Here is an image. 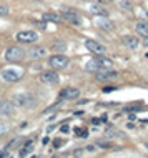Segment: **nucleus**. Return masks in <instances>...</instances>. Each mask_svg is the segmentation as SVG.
<instances>
[{
  "label": "nucleus",
  "instance_id": "4be33fe9",
  "mask_svg": "<svg viewBox=\"0 0 148 158\" xmlns=\"http://www.w3.org/2000/svg\"><path fill=\"white\" fill-rule=\"evenodd\" d=\"M75 133H77V136H82V138H87L88 136L87 130H82V128H75Z\"/></svg>",
  "mask_w": 148,
  "mask_h": 158
},
{
  "label": "nucleus",
  "instance_id": "39448f33",
  "mask_svg": "<svg viewBox=\"0 0 148 158\" xmlns=\"http://www.w3.org/2000/svg\"><path fill=\"white\" fill-rule=\"evenodd\" d=\"M85 47H87L92 53H97V57L106 55V47L102 45V43H98V42H95V40H85Z\"/></svg>",
  "mask_w": 148,
  "mask_h": 158
},
{
  "label": "nucleus",
  "instance_id": "aec40b11",
  "mask_svg": "<svg viewBox=\"0 0 148 158\" xmlns=\"http://www.w3.org/2000/svg\"><path fill=\"white\" fill-rule=\"evenodd\" d=\"M43 18L45 20H52V22H58L60 17L57 14H52V12H47V14H43Z\"/></svg>",
  "mask_w": 148,
  "mask_h": 158
},
{
  "label": "nucleus",
  "instance_id": "a878e982",
  "mask_svg": "<svg viewBox=\"0 0 148 158\" xmlns=\"http://www.w3.org/2000/svg\"><path fill=\"white\" fill-rule=\"evenodd\" d=\"M62 143H63V141H62V140H53V147H55V148H58Z\"/></svg>",
  "mask_w": 148,
  "mask_h": 158
},
{
  "label": "nucleus",
  "instance_id": "a211bd4d",
  "mask_svg": "<svg viewBox=\"0 0 148 158\" xmlns=\"http://www.w3.org/2000/svg\"><path fill=\"white\" fill-rule=\"evenodd\" d=\"M28 53H30L32 58H42V57L45 55V48H42V47H37V48H34V50H30Z\"/></svg>",
  "mask_w": 148,
  "mask_h": 158
},
{
  "label": "nucleus",
  "instance_id": "4468645a",
  "mask_svg": "<svg viewBox=\"0 0 148 158\" xmlns=\"http://www.w3.org/2000/svg\"><path fill=\"white\" fill-rule=\"evenodd\" d=\"M85 70H87V72H98V70H102V68H100L98 60L97 58H92V60H88V62L85 63Z\"/></svg>",
  "mask_w": 148,
  "mask_h": 158
},
{
  "label": "nucleus",
  "instance_id": "1a4fd4ad",
  "mask_svg": "<svg viewBox=\"0 0 148 158\" xmlns=\"http://www.w3.org/2000/svg\"><path fill=\"white\" fill-rule=\"evenodd\" d=\"M40 80H42L43 83H48V85H53L58 82V73L57 72H42V75H40Z\"/></svg>",
  "mask_w": 148,
  "mask_h": 158
},
{
  "label": "nucleus",
  "instance_id": "f3484780",
  "mask_svg": "<svg viewBox=\"0 0 148 158\" xmlns=\"http://www.w3.org/2000/svg\"><path fill=\"white\" fill-rule=\"evenodd\" d=\"M97 60H98V63H100V68H105V70H108L110 67H112V60H108L106 57H97Z\"/></svg>",
  "mask_w": 148,
  "mask_h": 158
},
{
  "label": "nucleus",
  "instance_id": "5701e85b",
  "mask_svg": "<svg viewBox=\"0 0 148 158\" xmlns=\"http://www.w3.org/2000/svg\"><path fill=\"white\" fill-rule=\"evenodd\" d=\"M7 130H9V127H7V125L3 123V121H0V136H2V135H5Z\"/></svg>",
  "mask_w": 148,
  "mask_h": 158
},
{
  "label": "nucleus",
  "instance_id": "6e6552de",
  "mask_svg": "<svg viewBox=\"0 0 148 158\" xmlns=\"http://www.w3.org/2000/svg\"><path fill=\"white\" fill-rule=\"evenodd\" d=\"M95 25L102 28V30H108V32L115 28V23L108 17H95Z\"/></svg>",
  "mask_w": 148,
  "mask_h": 158
},
{
  "label": "nucleus",
  "instance_id": "423d86ee",
  "mask_svg": "<svg viewBox=\"0 0 148 158\" xmlns=\"http://www.w3.org/2000/svg\"><path fill=\"white\" fill-rule=\"evenodd\" d=\"M2 78L5 82H17L22 78V72L15 70V68H5V70H2Z\"/></svg>",
  "mask_w": 148,
  "mask_h": 158
},
{
  "label": "nucleus",
  "instance_id": "9d476101",
  "mask_svg": "<svg viewBox=\"0 0 148 158\" xmlns=\"http://www.w3.org/2000/svg\"><path fill=\"white\" fill-rule=\"evenodd\" d=\"M60 97L65 100H77L80 97V90L78 88H63L60 92Z\"/></svg>",
  "mask_w": 148,
  "mask_h": 158
},
{
  "label": "nucleus",
  "instance_id": "7c9ffc66",
  "mask_svg": "<svg viewBox=\"0 0 148 158\" xmlns=\"http://www.w3.org/2000/svg\"><path fill=\"white\" fill-rule=\"evenodd\" d=\"M146 7H148V2H146Z\"/></svg>",
  "mask_w": 148,
  "mask_h": 158
},
{
  "label": "nucleus",
  "instance_id": "f03ea898",
  "mask_svg": "<svg viewBox=\"0 0 148 158\" xmlns=\"http://www.w3.org/2000/svg\"><path fill=\"white\" fill-rule=\"evenodd\" d=\"M25 58V52L22 50L20 47H9L5 52V60L7 62H12V63H17V62H22Z\"/></svg>",
  "mask_w": 148,
  "mask_h": 158
},
{
  "label": "nucleus",
  "instance_id": "c756f323",
  "mask_svg": "<svg viewBox=\"0 0 148 158\" xmlns=\"http://www.w3.org/2000/svg\"><path fill=\"white\" fill-rule=\"evenodd\" d=\"M145 147H146V150H148V143H145Z\"/></svg>",
  "mask_w": 148,
  "mask_h": 158
},
{
  "label": "nucleus",
  "instance_id": "ddd939ff",
  "mask_svg": "<svg viewBox=\"0 0 148 158\" xmlns=\"http://www.w3.org/2000/svg\"><path fill=\"white\" fill-rule=\"evenodd\" d=\"M135 32H137L138 35H142L143 38H146L148 37V23L137 22V23H135Z\"/></svg>",
  "mask_w": 148,
  "mask_h": 158
},
{
  "label": "nucleus",
  "instance_id": "2eb2a0df",
  "mask_svg": "<svg viewBox=\"0 0 148 158\" xmlns=\"http://www.w3.org/2000/svg\"><path fill=\"white\" fill-rule=\"evenodd\" d=\"M88 9H90V12H92L93 15H97V17H106V10L103 9V7L97 5V3H93V5H90Z\"/></svg>",
  "mask_w": 148,
  "mask_h": 158
},
{
  "label": "nucleus",
  "instance_id": "9b49d317",
  "mask_svg": "<svg viewBox=\"0 0 148 158\" xmlns=\"http://www.w3.org/2000/svg\"><path fill=\"white\" fill-rule=\"evenodd\" d=\"M122 42H123V45L128 47L130 50H137V48L140 47V40H138L137 37H131V35H126V37H123Z\"/></svg>",
  "mask_w": 148,
  "mask_h": 158
},
{
  "label": "nucleus",
  "instance_id": "0eeeda50",
  "mask_svg": "<svg viewBox=\"0 0 148 158\" xmlns=\"http://www.w3.org/2000/svg\"><path fill=\"white\" fill-rule=\"evenodd\" d=\"M15 112V103L10 100H2L0 102V115L2 117H10Z\"/></svg>",
  "mask_w": 148,
  "mask_h": 158
},
{
  "label": "nucleus",
  "instance_id": "cd10ccee",
  "mask_svg": "<svg viewBox=\"0 0 148 158\" xmlns=\"http://www.w3.org/2000/svg\"><path fill=\"white\" fill-rule=\"evenodd\" d=\"M82 153H83V152H82V150H77V152H73V155H75V156H80Z\"/></svg>",
  "mask_w": 148,
  "mask_h": 158
},
{
  "label": "nucleus",
  "instance_id": "b1692460",
  "mask_svg": "<svg viewBox=\"0 0 148 158\" xmlns=\"http://www.w3.org/2000/svg\"><path fill=\"white\" fill-rule=\"evenodd\" d=\"M9 14V9L5 5H0V15H7Z\"/></svg>",
  "mask_w": 148,
  "mask_h": 158
},
{
  "label": "nucleus",
  "instance_id": "dca6fc26",
  "mask_svg": "<svg viewBox=\"0 0 148 158\" xmlns=\"http://www.w3.org/2000/svg\"><path fill=\"white\" fill-rule=\"evenodd\" d=\"M117 77V72H112L108 68V70H105V72H98L97 73V78L98 80H108V78H115Z\"/></svg>",
  "mask_w": 148,
  "mask_h": 158
},
{
  "label": "nucleus",
  "instance_id": "20e7f679",
  "mask_svg": "<svg viewBox=\"0 0 148 158\" xmlns=\"http://www.w3.org/2000/svg\"><path fill=\"white\" fill-rule=\"evenodd\" d=\"M17 40L20 43H35L38 40V35L34 30H22L17 34Z\"/></svg>",
  "mask_w": 148,
  "mask_h": 158
},
{
  "label": "nucleus",
  "instance_id": "6ab92c4d",
  "mask_svg": "<svg viewBox=\"0 0 148 158\" xmlns=\"http://www.w3.org/2000/svg\"><path fill=\"white\" fill-rule=\"evenodd\" d=\"M32 150H34V147H32V141H27V143H25V148L20 152V158H25L28 153H32Z\"/></svg>",
  "mask_w": 148,
  "mask_h": 158
},
{
  "label": "nucleus",
  "instance_id": "393cba45",
  "mask_svg": "<svg viewBox=\"0 0 148 158\" xmlns=\"http://www.w3.org/2000/svg\"><path fill=\"white\" fill-rule=\"evenodd\" d=\"M7 153H9V148H2L0 150V158H7Z\"/></svg>",
  "mask_w": 148,
  "mask_h": 158
},
{
  "label": "nucleus",
  "instance_id": "f8f14e48",
  "mask_svg": "<svg viewBox=\"0 0 148 158\" xmlns=\"http://www.w3.org/2000/svg\"><path fill=\"white\" fill-rule=\"evenodd\" d=\"M62 18H63L65 22H68V23H73V25H78V23H82V18L75 14V12H65V14L62 15Z\"/></svg>",
  "mask_w": 148,
  "mask_h": 158
},
{
  "label": "nucleus",
  "instance_id": "412c9836",
  "mask_svg": "<svg viewBox=\"0 0 148 158\" xmlns=\"http://www.w3.org/2000/svg\"><path fill=\"white\" fill-rule=\"evenodd\" d=\"M53 50L55 52H62V50H65V43L63 42H57V43H53Z\"/></svg>",
  "mask_w": 148,
  "mask_h": 158
},
{
  "label": "nucleus",
  "instance_id": "7ed1b4c3",
  "mask_svg": "<svg viewBox=\"0 0 148 158\" xmlns=\"http://www.w3.org/2000/svg\"><path fill=\"white\" fill-rule=\"evenodd\" d=\"M68 63H70V60L65 55H53V57L48 58V65L57 68V70H63V68H67Z\"/></svg>",
  "mask_w": 148,
  "mask_h": 158
},
{
  "label": "nucleus",
  "instance_id": "c85d7f7f",
  "mask_svg": "<svg viewBox=\"0 0 148 158\" xmlns=\"http://www.w3.org/2000/svg\"><path fill=\"white\" fill-rule=\"evenodd\" d=\"M143 42H145V45H148V37H146L145 40H143Z\"/></svg>",
  "mask_w": 148,
  "mask_h": 158
},
{
  "label": "nucleus",
  "instance_id": "bb28decb",
  "mask_svg": "<svg viewBox=\"0 0 148 158\" xmlns=\"http://www.w3.org/2000/svg\"><path fill=\"white\" fill-rule=\"evenodd\" d=\"M62 132H63V133H68V132H70V127H68V125H63V127H62Z\"/></svg>",
  "mask_w": 148,
  "mask_h": 158
},
{
  "label": "nucleus",
  "instance_id": "f257e3e1",
  "mask_svg": "<svg viewBox=\"0 0 148 158\" xmlns=\"http://www.w3.org/2000/svg\"><path fill=\"white\" fill-rule=\"evenodd\" d=\"M14 103H15V107L34 108L37 105V100L34 98V95H30V93H17V95L14 97Z\"/></svg>",
  "mask_w": 148,
  "mask_h": 158
}]
</instances>
